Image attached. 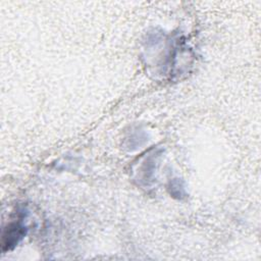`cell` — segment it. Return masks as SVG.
Returning a JSON list of instances; mask_svg holds the SVG:
<instances>
[{"mask_svg":"<svg viewBox=\"0 0 261 261\" xmlns=\"http://www.w3.org/2000/svg\"><path fill=\"white\" fill-rule=\"evenodd\" d=\"M24 233V227L20 223H11L9 225V228L7 229V232L3 234V248L7 246V248H10V245L17 244L18 240L22 238Z\"/></svg>","mask_w":261,"mask_h":261,"instance_id":"6da1fadb","label":"cell"}]
</instances>
